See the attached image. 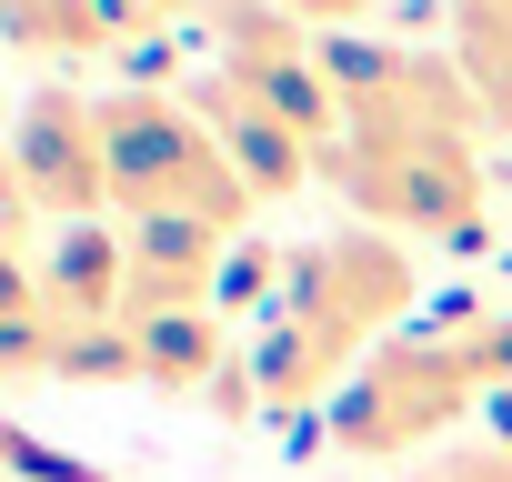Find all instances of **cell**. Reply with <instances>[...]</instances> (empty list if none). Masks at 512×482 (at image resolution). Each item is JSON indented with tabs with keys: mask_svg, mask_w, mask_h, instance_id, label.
<instances>
[{
	"mask_svg": "<svg viewBox=\"0 0 512 482\" xmlns=\"http://www.w3.org/2000/svg\"><path fill=\"white\" fill-rule=\"evenodd\" d=\"M0 21H11V41H21V51H41V61L121 51V31H111L101 0H0Z\"/></svg>",
	"mask_w": 512,
	"mask_h": 482,
	"instance_id": "obj_10",
	"label": "cell"
},
{
	"mask_svg": "<svg viewBox=\"0 0 512 482\" xmlns=\"http://www.w3.org/2000/svg\"><path fill=\"white\" fill-rule=\"evenodd\" d=\"M452 61H462L482 121L512 141V0H452Z\"/></svg>",
	"mask_w": 512,
	"mask_h": 482,
	"instance_id": "obj_9",
	"label": "cell"
},
{
	"mask_svg": "<svg viewBox=\"0 0 512 482\" xmlns=\"http://www.w3.org/2000/svg\"><path fill=\"white\" fill-rule=\"evenodd\" d=\"M412 302H422L412 241H392V231H372V221H342V231L302 241V252H292V282H282V302H272V322H262V342H251L262 422H302V412L322 422V412L352 392V372H362L382 342H402Z\"/></svg>",
	"mask_w": 512,
	"mask_h": 482,
	"instance_id": "obj_2",
	"label": "cell"
},
{
	"mask_svg": "<svg viewBox=\"0 0 512 482\" xmlns=\"http://www.w3.org/2000/svg\"><path fill=\"white\" fill-rule=\"evenodd\" d=\"M101 121H111V211L121 221H171L181 211V221L241 231L251 211H262L191 91L131 81V91H101Z\"/></svg>",
	"mask_w": 512,
	"mask_h": 482,
	"instance_id": "obj_4",
	"label": "cell"
},
{
	"mask_svg": "<svg viewBox=\"0 0 512 482\" xmlns=\"http://www.w3.org/2000/svg\"><path fill=\"white\" fill-rule=\"evenodd\" d=\"M0 442H11V462H21L31 482H111V472H91V462H51V452H41L31 432H0Z\"/></svg>",
	"mask_w": 512,
	"mask_h": 482,
	"instance_id": "obj_13",
	"label": "cell"
},
{
	"mask_svg": "<svg viewBox=\"0 0 512 482\" xmlns=\"http://www.w3.org/2000/svg\"><path fill=\"white\" fill-rule=\"evenodd\" d=\"M131 332H141V392H161V402H211L221 372L241 362L231 312H161V322H131Z\"/></svg>",
	"mask_w": 512,
	"mask_h": 482,
	"instance_id": "obj_8",
	"label": "cell"
},
{
	"mask_svg": "<svg viewBox=\"0 0 512 482\" xmlns=\"http://www.w3.org/2000/svg\"><path fill=\"white\" fill-rule=\"evenodd\" d=\"M412 482H512V442H452V452H432Z\"/></svg>",
	"mask_w": 512,
	"mask_h": 482,
	"instance_id": "obj_12",
	"label": "cell"
},
{
	"mask_svg": "<svg viewBox=\"0 0 512 482\" xmlns=\"http://www.w3.org/2000/svg\"><path fill=\"white\" fill-rule=\"evenodd\" d=\"M191 101H201V121L221 131V151H231V171L251 181V201H292V191H312V181H322V151H312L302 131H282L272 111H251L221 71H211V81H191Z\"/></svg>",
	"mask_w": 512,
	"mask_h": 482,
	"instance_id": "obj_6",
	"label": "cell"
},
{
	"mask_svg": "<svg viewBox=\"0 0 512 482\" xmlns=\"http://www.w3.org/2000/svg\"><path fill=\"white\" fill-rule=\"evenodd\" d=\"M11 201H31L41 221H121L111 211V121L91 91L41 81L11 121Z\"/></svg>",
	"mask_w": 512,
	"mask_h": 482,
	"instance_id": "obj_5",
	"label": "cell"
},
{
	"mask_svg": "<svg viewBox=\"0 0 512 482\" xmlns=\"http://www.w3.org/2000/svg\"><path fill=\"white\" fill-rule=\"evenodd\" d=\"M31 272H41L61 332L121 322V302H131V241H121V221H71V231H51V252H41Z\"/></svg>",
	"mask_w": 512,
	"mask_h": 482,
	"instance_id": "obj_7",
	"label": "cell"
},
{
	"mask_svg": "<svg viewBox=\"0 0 512 482\" xmlns=\"http://www.w3.org/2000/svg\"><path fill=\"white\" fill-rule=\"evenodd\" d=\"M482 402H512V312H432L402 342H382L352 392L322 412V452L332 462H432V442H452Z\"/></svg>",
	"mask_w": 512,
	"mask_h": 482,
	"instance_id": "obj_3",
	"label": "cell"
},
{
	"mask_svg": "<svg viewBox=\"0 0 512 482\" xmlns=\"http://www.w3.org/2000/svg\"><path fill=\"white\" fill-rule=\"evenodd\" d=\"M342 81V141L322 181L352 221L412 241V252H482L492 241V171H482V101L452 51L412 41H322Z\"/></svg>",
	"mask_w": 512,
	"mask_h": 482,
	"instance_id": "obj_1",
	"label": "cell"
},
{
	"mask_svg": "<svg viewBox=\"0 0 512 482\" xmlns=\"http://www.w3.org/2000/svg\"><path fill=\"white\" fill-rule=\"evenodd\" d=\"M61 382H141V332L131 322H81V332H61V362H51Z\"/></svg>",
	"mask_w": 512,
	"mask_h": 482,
	"instance_id": "obj_11",
	"label": "cell"
}]
</instances>
